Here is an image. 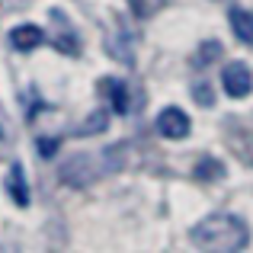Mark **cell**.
I'll list each match as a JSON object with an SVG mask.
<instances>
[{"label":"cell","mask_w":253,"mask_h":253,"mask_svg":"<svg viewBox=\"0 0 253 253\" xmlns=\"http://www.w3.org/2000/svg\"><path fill=\"white\" fill-rule=\"evenodd\" d=\"M189 241L196 250H211V253H231V250H247L250 244V228L241 215L218 211L199 221L189 231Z\"/></svg>","instance_id":"obj_1"},{"label":"cell","mask_w":253,"mask_h":253,"mask_svg":"<svg viewBox=\"0 0 253 253\" xmlns=\"http://www.w3.org/2000/svg\"><path fill=\"white\" fill-rule=\"evenodd\" d=\"M221 84H224V93H228L231 99H244L253 90V74L244 61H231V64H224V71H221Z\"/></svg>","instance_id":"obj_2"},{"label":"cell","mask_w":253,"mask_h":253,"mask_svg":"<svg viewBox=\"0 0 253 253\" xmlns=\"http://www.w3.org/2000/svg\"><path fill=\"white\" fill-rule=\"evenodd\" d=\"M93 157L90 154H77V157H71L68 164L61 167V179L68 186H74V189H84V186H90L93 179L99 176V167H93Z\"/></svg>","instance_id":"obj_3"},{"label":"cell","mask_w":253,"mask_h":253,"mask_svg":"<svg viewBox=\"0 0 253 253\" xmlns=\"http://www.w3.org/2000/svg\"><path fill=\"white\" fill-rule=\"evenodd\" d=\"M192 128L189 116H186L183 109H176V106H167V109L157 116V131H161L164 138H170V141H179V138H186Z\"/></svg>","instance_id":"obj_4"},{"label":"cell","mask_w":253,"mask_h":253,"mask_svg":"<svg viewBox=\"0 0 253 253\" xmlns=\"http://www.w3.org/2000/svg\"><path fill=\"white\" fill-rule=\"evenodd\" d=\"M3 186H6L10 199L19 205V209H26V205H29V183H26V170H23V164H10Z\"/></svg>","instance_id":"obj_5"},{"label":"cell","mask_w":253,"mask_h":253,"mask_svg":"<svg viewBox=\"0 0 253 253\" xmlns=\"http://www.w3.org/2000/svg\"><path fill=\"white\" fill-rule=\"evenodd\" d=\"M42 42H45V32L39 29V26H32V23L16 26V29L10 32V45L16 51H32V48H39Z\"/></svg>","instance_id":"obj_6"},{"label":"cell","mask_w":253,"mask_h":253,"mask_svg":"<svg viewBox=\"0 0 253 253\" xmlns=\"http://www.w3.org/2000/svg\"><path fill=\"white\" fill-rule=\"evenodd\" d=\"M51 19H58V26H61V32L51 39V42H55V48H61L64 55H81V42H77L71 23L64 19V13H61V10H51Z\"/></svg>","instance_id":"obj_7"},{"label":"cell","mask_w":253,"mask_h":253,"mask_svg":"<svg viewBox=\"0 0 253 253\" xmlns=\"http://www.w3.org/2000/svg\"><path fill=\"white\" fill-rule=\"evenodd\" d=\"M99 93H106L109 96V103H112V109L116 112H128V86H125L119 77H103L99 81Z\"/></svg>","instance_id":"obj_8"},{"label":"cell","mask_w":253,"mask_h":253,"mask_svg":"<svg viewBox=\"0 0 253 253\" xmlns=\"http://www.w3.org/2000/svg\"><path fill=\"white\" fill-rule=\"evenodd\" d=\"M228 23L234 29V36L241 39L244 45H253V13L241 10V6H231L228 10Z\"/></svg>","instance_id":"obj_9"},{"label":"cell","mask_w":253,"mask_h":253,"mask_svg":"<svg viewBox=\"0 0 253 253\" xmlns=\"http://www.w3.org/2000/svg\"><path fill=\"white\" fill-rule=\"evenodd\" d=\"M192 176L199 179V183H211V179H221L224 176V164H218L215 157H202V161L196 164V170H192Z\"/></svg>","instance_id":"obj_10"},{"label":"cell","mask_w":253,"mask_h":253,"mask_svg":"<svg viewBox=\"0 0 253 253\" xmlns=\"http://www.w3.org/2000/svg\"><path fill=\"white\" fill-rule=\"evenodd\" d=\"M106 128H109V116L99 109V112H93L84 125H77V135H99V131H106Z\"/></svg>","instance_id":"obj_11"},{"label":"cell","mask_w":253,"mask_h":253,"mask_svg":"<svg viewBox=\"0 0 253 253\" xmlns=\"http://www.w3.org/2000/svg\"><path fill=\"white\" fill-rule=\"evenodd\" d=\"M36 148H39V154L48 161V157H55V154H58V148H61V138H55V135H51V138H48V135H42V138L36 141Z\"/></svg>","instance_id":"obj_12"},{"label":"cell","mask_w":253,"mask_h":253,"mask_svg":"<svg viewBox=\"0 0 253 253\" xmlns=\"http://www.w3.org/2000/svg\"><path fill=\"white\" fill-rule=\"evenodd\" d=\"M192 96H196L199 106H215V93H211L209 84H192Z\"/></svg>","instance_id":"obj_13"},{"label":"cell","mask_w":253,"mask_h":253,"mask_svg":"<svg viewBox=\"0 0 253 253\" xmlns=\"http://www.w3.org/2000/svg\"><path fill=\"white\" fill-rule=\"evenodd\" d=\"M215 58H221V45L218 42H205L202 48H199V61L196 64H211Z\"/></svg>","instance_id":"obj_14"},{"label":"cell","mask_w":253,"mask_h":253,"mask_svg":"<svg viewBox=\"0 0 253 253\" xmlns=\"http://www.w3.org/2000/svg\"><path fill=\"white\" fill-rule=\"evenodd\" d=\"M161 3H164V0H131V6H135L138 16H151V13H154Z\"/></svg>","instance_id":"obj_15"}]
</instances>
